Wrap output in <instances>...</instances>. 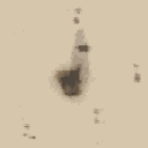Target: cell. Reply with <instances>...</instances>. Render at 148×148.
<instances>
[{"label":"cell","mask_w":148,"mask_h":148,"mask_svg":"<svg viewBox=\"0 0 148 148\" xmlns=\"http://www.w3.org/2000/svg\"><path fill=\"white\" fill-rule=\"evenodd\" d=\"M87 76V47L86 45L80 44L75 46L71 66L58 71L56 74V80L64 95L68 97H77L84 90Z\"/></svg>","instance_id":"obj_1"}]
</instances>
